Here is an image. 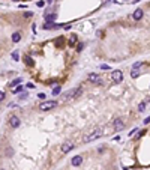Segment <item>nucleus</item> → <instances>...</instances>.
I'll return each instance as SVG.
<instances>
[{
  "label": "nucleus",
  "instance_id": "obj_1",
  "mask_svg": "<svg viewBox=\"0 0 150 170\" xmlns=\"http://www.w3.org/2000/svg\"><path fill=\"white\" fill-rule=\"evenodd\" d=\"M101 136H102V128H96V130H93L90 134H87L84 137V143H90V141H93L96 139H99Z\"/></svg>",
  "mask_w": 150,
  "mask_h": 170
},
{
  "label": "nucleus",
  "instance_id": "obj_2",
  "mask_svg": "<svg viewBox=\"0 0 150 170\" xmlns=\"http://www.w3.org/2000/svg\"><path fill=\"white\" fill-rule=\"evenodd\" d=\"M54 107H57V102H56V101H45V102H42V104L39 105V110L47 111V110L54 109Z\"/></svg>",
  "mask_w": 150,
  "mask_h": 170
},
{
  "label": "nucleus",
  "instance_id": "obj_3",
  "mask_svg": "<svg viewBox=\"0 0 150 170\" xmlns=\"http://www.w3.org/2000/svg\"><path fill=\"white\" fill-rule=\"evenodd\" d=\"M111 78H113V81H114V83H120L122 80H123V72H122V71H119V69L113 71Z\"/></svg>",
  "mask_w": 150,
  "mask_h": 170
},
{
  "label": "nucleus",
  "instance_id": "obj_4",
  "mask_svg": "<svg viewBox=\"0 0 150 170\" xmlns=\"http://www.w3.org/2000/svg\"><path fill=\"white\" fill-rule=\"evenodd\" d=\"M75 146H74V143L72 141H66V143H63V146H62V152L63 154H68L69 150H72Z\"/></svg>",
  "mask_w": 150,
  "mask_h": 170
},
{
  "label": "nucleus",
  "instance_id": "obj_5",
  "mask_svg": "<svg viewBox=\"0 0 150 170\" xmlns=\"http://www.w3.org/2000/svg\"><path fill=\"white\" fill-rule=\"evenodd\" d=\"M123 128H125V122H123L122 119H116V120H114V130H116V131H122Z\"/></svg>",
  "mask_w": 150,
  "mask_h": 170
},
{
  "label": "nucleus",
  "instance_id": "obj_6",
  "mask_svg": "<svg viewBox=\"0 0 150 170\" xmlns=\"http://www.w3.org/2000/svg\"><path fill=\"white\" fill-rule=\"evenodd\" d=\"M9 122H11V127L12 128H18L20 127V119L17 118V116H12V118L9 119Z\"/></svg>",
  "mask_w": 150,
  "mask_h": 170
},
{
  "label": "nucleus",
  "instance_id": "obj_7",
  "mask_svg": "<svg viewBox=\"0 0 150 170\" xmlns=\"http://www.w3.org/2000/svg\"><path fill=\"white\" fill-rule=\"evenodd\" d=\"M81 163H83V157H80V155H75V157L72 158V166H74V167H78Z\"/></svg>",
  "mask_w": 150,
  "mask_h": 170
},
{
  "label": "nucleus",
  "instance_id": "obj_8",
  "mask_svg": "<svg viewBox=\"0 0 150 170\" xmlns=\"http://www.w3.org/2000/svg\"><path fill=\"white\" fill-rule=\"evenodd\" d=\"M143 15H144V12H143V9H137L134 14H132V17H134V20H141V18H143Z\"/></svg>",
  "mask_w": 150,
  "mask_h": 170
},
{
  "label": "nucleus",
  "instance_id": "obj_9",
  "mask_svg": "<svg viewBox=\"0 0 150 170\" xmlns=\"http://www.w3.org/2000/svg\"><path fill=\"white\" fill-rule=\"evenodd\" d=\"M60 27V24H54V23H47L45 26H44V29H59Z\"/></svg>",
  "mask_w": 150,
  "mask_h": 170
},
{
  "label": "nucleus",
  "instance_id": "obj_10",
  "mask_svg": "<svg viewBox=\"0 0 150 170\" xmlns=\"http://www.w3.org/2000/svg\"><path fill=\"white\" fill-rule=\"evenodd\" d=\"M89 81H92V83L99 81V75H98V74H90V75H89Z\"/></svg>",
  "mask_w": 150,
  "mask_h": 170
},
{
  "label": "nucleus",
  "instance_id": "obj_11",
  "mask_svg": "<svg viewBox=\"0 0 150 170\" xmlns=\"http://www.w3.org/2000/svg\"><path fill=\"white\" fill-rule=\"evenodd\" d=\"M81 93H83V87L80 86L78 89H75V90H74V95H72V98H78V96H80Z\"/></svg>",
  "mask_w": 150,
  "mask_h": 170
},
{
  "label": "nucleus",
  "instance_id": "obj_12",
  "mask_svg": "<svg viewBox=\"0 0 150 170\" xmlns=\"http://www.w3.org/2000/svg\"><path fill=\"white\" fill-rule=\"evenodd\" d=\"M45 20H47V23H51V21H54V20H56V14H50V15H45Z\"/></svg>",
  "mask_w": 150,
  "mask_h": 170
},
{
  "label": "nucleus",
  "instance_id": "obj_13",
  "mask_svg": "<svg viewBox=\"0 0 150 170\" xmlns=\"http://www.w3.org/2000/svg\"><path fill=\"white\" fill-rule=\"evenodd\" d=\"M20 39H21V35H20L18 32L12 35V41H14V42H20Z\"/></svg>",
  "mask_w": 150,
  "mask_h": 170
},
{
  "label": "nucleus",
  "instance_id": "obj_14",
  "mask_svg": "<svg viewBox=\"0 0 150 170\" xmlns=\"http://www.w3.org/2000/svg\"><path fill=\"white\" fill-rule=\"evenodd\" d=\"M24 59H26V63H27L29 66H33V59H32L30 56H26Z\"/></svg>",
  "mask_w": 150,
  "mask_h": 170
},
{
  "label": "nucleus",
  "instance_id": "obj_15",
  "mask_svg": "<svg viewBox=\"0 0 150 170\" xmlns=\"http://www.w3.org/2000/svg\"><path fill=\"white\" fill-rule=\"evenodd\" d=\"M69 44H71V45H75V44H77V36H75V35H72V36L69 38Z\"/></svg>",
  "mask_w": 150,
  "mask_h": 170
},
{
  "label": "nucleus",
  "instance_id": "obj_16",
  "mask_svg": "<svg viewBox=\"0 0 150 170\" xmlns=\"http://www.w3.org/2000/svg\"><path fill=\"white\" fill-rule=\"evenodd\" d=\"M140 74H141V72H140L138 69H132V71H131V77H134V78H135V77H138Z\"/></svg>",
  "mask_w": 150,
  "mask_h": 170
},
{
  "label": "nucleus",
  "instance_id": "obj_17",
  "mask_svg": "<svg viewBox=\"0 0 150 170\" xmlns=\"http://www.w3.org/2000/svg\"><path fill=\"white\" fill-rule=\"evenodd\" d=\"M60 90H62L60 86H56L54 89H53V95H59V93H60Z\"/></svg>",
  "mask_w": 150,
  "mask_h": 170
},
{
  "label": "nucleus",
  "instance_id": "obj_18",
  "mask_svg": "<svg viewBox=\"0 0 150 170\" xmlns=\"http://www.w3.org/2000/svg\"><path fill=\"white\" fill-rule=\"evenodd\" d=\"M21 90H23V86H17V87L14 89V90H12V92H14V93H20Z\"/></svg>",
  "mask_w": 150,
  "mask_h": 170
},
{
  "label": "nucleus",
  "instance_id": "obj_19",
  "mask_svg": "<svg viewBox=\"0 0 150 170\" xmlns=\"http://www.w3.org/2000/svg\"><path fill=\"white\" fill-rule=\"evenodd\" d=\"M144 109H146V104H144V102H141V104L138 105V110H140V111H144Z\"/></svg>",
  "mask_w": 150,
  "mask_h": 170
},
{
  "label": "nucleus",
  "instance_id": "obj_20",
  "mask_svg": "<svg viewBox=\"0 0 150 170\" xmlns=\"http://www.w3.org/2000/svg\"><path fill=\"white\" fill-rule=\"evenodd\" d=\"M21 83V78H17V80H14V81L11 83V86H15V84H20Z\"/></svg>",
  "mask_w": 150,
  "mask_h": 170
},
{
  "label": "nucleus",
  "instance_id": "obj_21",
  "mask_svg": "<svg viewBox=\"0 0 150 170\" xmlns=\"http://www.w3.org/2000/svg\"><path fill=\"white\" fill-rule=\"evenodd\" d=\"M141 65H143V62H137V63H135L134 66H132V69H138V68H140Z\"/></svg>",
  "mask_w": 150,
  "mask_h": 170
},
{
  "label": "nucleus",
  "instance_id": "obj_22",
  "mask_svg": "<svg viewBox=\"0 0 150 170\" xmlns=\"http://www.w3.org/2000/svg\"><path fill=\"white\" fill-rule=\"evenodd\" d=\"M12 59L14 60H18V51H14L12 53Z\"/></svg>",
  "mask_w": 150,
  "mask_h": 170
},
{
  "label": "nucleus",
  "instance_id": "obj_23",
  "mask_svg": "<svg viewBox=\"0 0 150 170\" xmlns=\"http://www.w3.org/2000/svg\"><path fill=\"white\" fill-rule=\"evenodd\" d=\"M83 48H84V44H78V47H77V50H78V51H81Z\"/></svg>",
  "mask_w": 150,
  "mask_h": 170
},
{
  "label": "nucleus",
  "instance_id": "obj_24",
  "mask_svg": "<svg viewBox=\"0 0 150 170\" xmlns=\"http://www.w3.org/2000/svg\"><path fill=\"white\" fill-rule=\"evenodd\" d=\"M24 17H26V18H30V17H32V12H26Z\"/></svg>",
  "mask_w": 150,
  "mask_h": 170
},
{
  "label": "nucleus",
  "instance_id": "obj_25",
  "mask_svg": "<svg viewBox=\"0 0 150 170\" xmlns=\"http://www.w3.org/2000/svg\"><path fill=\"white\" fill-rule=\"evenodd\" d=\"M3 100H5V93L0 92V101H3Z\"/></svg>",
  "mask_w": 150,
  "mask_h": 170
},
{
  "label": "nucleus",
  "instance_id": "obj_26",
  "mask_svg": "<svg viewBox=\"0 0 150 170\" xmlns=\"http://www.w3.org/2000/svg\"><path fill=\"white\" fill-rule=\"evenodd\" d=\"M143 134H146V131H140V134H138V136H137V139H140L141 136H143Z\"/></svg>",
  "mask_w": 150,
  "mask_h": 170
},
{
  "label": "nucleus",
  "instance_id": "obj_27",
  "mask_svg": "<svg viewBox=\"0 0 150 170\" xmlns=\"http://www.w3.org/2000/svg\"><path fill=\"white\" fill-rule=\"evenodd\" d=\"M44 5H45V2H38V6H39V8H42Z\"/></svg>",
  "mask_w": 150,
  "mask_h": 170
},
{
  "label": "nucleus",
  "instance_id": "obj_28",
  "mask_svg": "<svg viewBox=\"0 0 150 170\" xmlns=\"http://www.w3.org/2000/svg\"><path fill=\"white\" fill-rule=\"evenodd\" d=\"M144 123H150V116H149V118H146V119H144Z\"/></svg>",
  "mask_w": 150,
  "mask_h": 170
},
{
  "label": "nucleus",
  "instance_id": "obj_29",
  "mask_svg": "<svg viewBox=\"0 0 150 170\" xmlns=\"http://www.w3.org/2000/svg\"><path fill=\"white\" fill-rule=\"evenodd\" d=\"M27 87H29V89H33L35 86H33V83H27Z\"/></svg>",
  "mask_w": 150,
  "mask_h": 170
},
{
  "label": "nucleus",
  "instance_id": "obj_30",
  "mask_svg": "<svg viewBox=\"0 0 150 170\" xmlns=\"http://www.w3.org/2000/svg\"><path fill=\"white\" fill-rule=\"evenodd\" d=\"M38 98H41V100H44V98H45V95H44V93H39V95H38Z\"/></svg>",
  "mask_w": 150,
  "mask_h": 170
},
{
  "label": "nucleus",
  "instance_id": "obj_31",
  "mask_svg": "<svg viewBox=\"0 0 150 170\" xmlns=\"http://www.w3.org/2000/svg\"><path fill=\"white\" fill-rule=\"evenodd\" d=\"M14 2H18V0H14Z\"/></svg>",
  "mask_w": 150,
  "mask_h": 170
},
{
  "label": "nucleus",
  "instance_id": "obj_32",
  "mask_svg": "<svg viewBox=\"0 0 150 170\" xmlns=\"http://www.w3.org/2000/svg\"><path fill=\"white\" fill-rule=\"evenodd\" d=\"M0 170H5V169H0Z\"/></svg>",
  "mask_w": 150,
  "mask_h": 170
}]
</instances>
